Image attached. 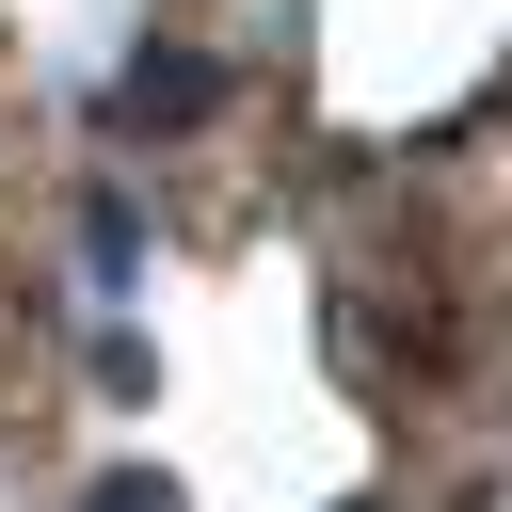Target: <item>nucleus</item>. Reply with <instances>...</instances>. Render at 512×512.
I'll list each match as a JSON object with an SVG mask.
<instances>
[{
	"instance_id": "1",
	"label": "nucleus",
	"mask_w": 512,
	"mask_h": 512,
	"mask_svg": "<svg viewBox=\"0 0 512 512\" xmlns=\"http://www.w3.org/2000/svg\"><path fill=\"white\" fill-rule=\"evenodd\" d=\"M112 112H128V128H192V112H224V64H208V48H128Z\"/></svg>"
},
{
	"instance_id": "2",
	"label": "nucleus",
	"mask_w": 512,
	"mask_h": 512,
	"mask_svg": "<svg viewBox=\"0 0 512 512\" xmlns=\"http://www.w3.org/2000/svg\"><path fill=\"white\" fill-rule=\"evenodd\" d=\"M80 256H96V288H128V256H144V224H128V192H96V208H80Z\"/></svg>"
},
{
	"instance_id": "3",
	"label": "nucleus",
	"mask_w": 512,
	"mask_h": 512,
	"mask_svg": "<svg viewBox=\"0 0 512 512\" xmlns=\"http://www.w3.org/2000/svg\"><path fill=\"white\" fill-rule=\"evenodd\" d=\"M80 512H192V496H176V480H144V464H128V480H96V496H80Z\"/></svg>"
}]
</instances>
